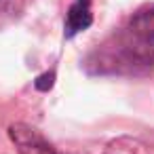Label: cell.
Segmentation results:
<instances>
[{
	"label": "cell",
	"instance_id": "5",
	"mask_svg": "<svg viewBox=\"0 0 154 154\" xmlns=\"http://www.w3.org/2000/svg\"><path fill=\"white\" fill-rule=\"evenodd\" d=\"M53 82H55V74H53V72H47V74H40L34 85H36L38 91H49V89L53 87Z\"/></svg>",
	"mask_w": 154,
	"mask_h": 154
},
{
	"label": "cell",
	"instance_id": "1",
	"mask_svg": "<svg viewBox=\"0 0 154 154\" xmlns=\"http://www.w3.org/2000/svg\"><path fill=\"white\" fill-rule=\"evenodd\" d=\"M97 74H135L154 66V7L135 13L89 57Z\"/></svg>",
	"mask_w": 154,
	"mask_h": 154
},
{
	"label": "cell",
	"instance_id": "6",
	"mask_svg": "<svg viewBox=\"0 0 154 154\" xmlns=\"http://www.w3.org/2000/svg\"><path fill=\"white\" fill-rule=\"evenodd\" d=\"M5 5L13 7V5H15V0H0V7H5Z\"/></svg>",
	"mask_w": 154,
	"mask_h": 154
},
{
	"label": "cell",
	"instance_id": "2",
	"mask_svg": "<svg viewBox=\"0 0 154 154\" xmlns=\"http://www.w3.org/2000/svg\"><path fill=\"white\" fill-rule=\"evenodd\" d=\"M9 137L15 143L19 154H61L38 129L26 125V122H15L9 127Z\"/></svg>",
	"mask_w": 154,
	"mask_h": 154
},
{
	"label": "cell",
	"instance_id": "4",
	"mask_svg": "<svg viewBox=\"0 0 154 154\" xmlns=\"http://www.w3.org/2000/svg\"><path fill=\"white\" fill-rule=\"evenodd\" d=\"M106 154H137V143L120 137V139H114V141L108 143Z\"/></svg>",
	"mask_w": 154,
	"mask_h": 154
},
{
	"label": "cell",
	"instance_id": "3",
	"mask_svg": "<svg viewBox=\"0 0 154 154\" xmlns=\"http://www.w3.org/2000/svg\"><path fill=\"white\" fill-rule=\"evenodd\" d=\"M93 23V11H91V0H74L66 13L63 34L66 38H72L80 32H85Z\"/></svg>",
	"mask_w": 154,
	"mask_h": 154
}]
</instances>
